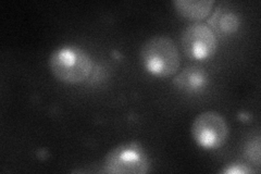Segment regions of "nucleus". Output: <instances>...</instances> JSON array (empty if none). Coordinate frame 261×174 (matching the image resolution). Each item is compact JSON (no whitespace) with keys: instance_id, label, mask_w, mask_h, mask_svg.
I'll return each mask as SVG.
<instances>
[{"instance_id":"1","label":"nucleus","mask_w":261,"mask_h":174,"mask_svg":"<svg viewBox=\"0 0 261 174\" xmlns=\"http://www.w3.org/2000/svg\"><path fill=\"white\" fill-rule=\"evenodd\" d=\"M48 65L53 76L67 84H80L89 79L94 70L92 57L77 46H62L49 56Z\"/></svg>"},{"instance_id":"2","label":"nucleus","mask_w":261,"mask_h":174,"mask_svg":"<svg viewBox=\"0 0 261 174\" xmlns=\"http://www.w3.org/2000/svg\"><path fill=\"white\" fill-rule=\"evenodd\" d=\"M145 69L158 78H171L181 65V55L172 38L156 35L145 41L141 51Z\"/></svg>"},{"instance_id":"3","label":"nucleus","mask_w":261,"mask_h":174,"mask_svg":"<svg viewBox=\"0 0 261 174\" xmlns=\"http://www.w3.org/2000/svg\"><path fill=\"white\" fill-rule=\"evenodd\" d=\"M149 168L148 156L136 142L114 147L103 162V171L107 173H147Z\"/></svg>"},{"instance_id":"4","label":"nucleus","mask_w":261,"mask_h":174,"mask_svg":"<svg viewBox=\"0 0 261 174\" xmlns=\"http://www.w3.org/2000/svg\"><path fill=\"white\" fill-rule=\"evenodd\" d=\"M192 135L200 147L217 149L223 146L228 138V126L217 111H203L192 123Z\"/></svg>"},{"instance_id":"5","label":"nucleus","mask_w":261,"mask_h":174,"mask_svg":"<svg viewBox=\"0 0 261 174\" xmlns=\"http://www.w3.org/2000/svg\"><path fill=\"white\" fill-rule=\"evenodd\" d=\"M181 45L185 56L193 60H203L217 53L218 39L206 23H192L182 33Z\"/></svg>"},{"instance_id":"6","label":"nucleus","mask_w":261,"mask_h":174,"mask_svg":"<svg viewBox=\"0 0 261 174\" xmlns=\"http://www.w3.org/2000/svg\"><path fill=\"white\" fill-rule=\"evenodd\" d=\"M216 2L214 0H175V11L182 18L194 23L201 22L210 15Z\"/></svg>"},{"instance_id":"7","label":"nucleus","mask_w":261,"mask_h":174,"mask_svg":"<svg viewBox=\"0 0 261 174\" xmlns=\"http://www.w3.org/2000/svg\"><path fill=\"white\" fill-rule=\"evenodd\" d=\"M173 83L185 93H198L207 85V74L202 68L192 65L179 73Z\"/></svg>"},{"instance_id":"8","label":"nucleus","mask_w":261,"mask_h":174,"mask_svg":"<svg viewBox=\"0 0 261 174\" xmlns=\"http://www.w3.org/2000/svg\"><path fill=\"white\" fill-rule=\"evenodd\" d=\"M241 19L238 13L233 11H225L219 14L216 21V29L223 34H233L239 30Z\"/></svg>"},{"instance_id":"9","label":"nucleus","mask_w":261,"mask_h":174,"mask_svg":"<svg viewBox=\"0 0 261 174\" xmlns=\"http://www.w3.org/2000/svg\"><path fill=\"white\" fill-rule=\"evenodd\" d=\"M247 158L251 162H255L257 165H259V161H260V142H259V138H257L255 142H252L250 144V146L247 148Z\"/></svg>"},{"instance_id":"10","label":"nucleus","mask_w":261,"mask_h":174,"mask_svg":"<svg viewBox=\"0 0 261 174\" xmlns=\"http://www.w3.org/2000/svg\"><path fill=\"white\" fill-rule=\"evenodd\" d=\"M232 168H230V169H225L224 170V172L225 173H245V172H250V170H248L246 167H245V165H243V164H239V163H236V164H233V165H231Z\"/></svg>"}]
</instances>
